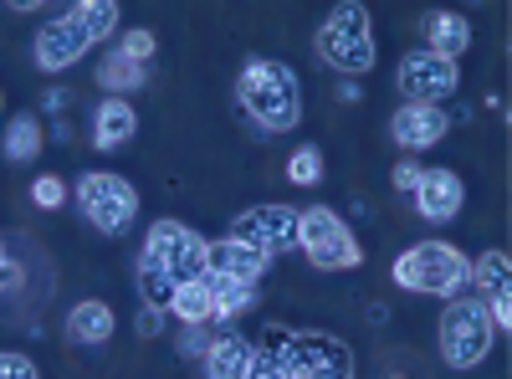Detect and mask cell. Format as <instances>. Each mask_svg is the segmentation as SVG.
<instances>
[{
    "mask_svg": "<svg viewBox=\"0 0 512 379\" xmlns=\"http://www.w3.org/2000/svg\"><path fill=\"white\" fill-rule=\"evenodd\" d=\"M241 379H354V349L338 333L297 328L256 344Z\"/></svg>",
    "mask_w": 512,
    "mask_h": 379,
    "instance_id": "cell-1",
    "label": "cell"
},
{
    "mask_svg": "<svg viewBox=\"0 0 512 379\" xmlns=\"http://www.w3.org/2000/svg\"><path fill=\"white\" fill-rule=\"evenodd\" d=\"M200 272H205V236L190 231L175 216L154 221L144 246H139V292H144V303L169 313V298Z\"/></svg>",
    "mask_w": 512,
    "mask_h": 379,
    "instance_id": "cell-2",
    "label": "cell"
},
{
    "mask_svg": "<svg viewBox=\"0 0 512 379\" xmlns=\"http://www.w3.org/2000/svg\"><path fill=\"white\" fill-rule=\"evenodd\" d=\"M236 103L262 134H292L303 123V82L277 57H256L236 77Z\"/></svg>",
    "mask_w": 512,
    "mask_h": 379,
    "instance_id": "cell-3",
    "label": "cell"
},
{
    "mask_svg": "<svg viewBox=\"0 0 512 379\" xmlns=\"http://www.w3.org/2000/svg\"><path fill=\"white\" fill-rule=\"evenodd\" d=\"M118 6L113 0H77L62 16H52L36 31V67L41 72H67L72 62H82V52H93L98 41H108L118 31Z\"/></svg>",
    "mask_w": 512,
    "mask_h": 379,
    "instance_id": "cell-4",
    "label": "cell"
},
{
    "mask_svg": "<svg viewBox=\"0 0 512 379\" xmlns=\"http://www.w3.org/2000/svg\"><path fill=\"white\" fill-rule=\"evenodd\" d=\"M466 272H472V257H466L461 246H451V241H415V246L400 251L395 267H390L395 287L425 292V298H461Z\"/></svg>",
    "mask_w": 512,
    "mask_h": 379,
    "instance_id": "cell-5",
    "label": "cell"
},
{
    "mask_svg": "<svg viewBox=\"0 0 512 379\" xmlns=\"http://www.w3.org/2000/svg\"><path fill=\"white\" fill-rule=\"evenodd\" d=\"M313 47L323 57V67L344 72V77H364L374 72V16L369 6H359V0H344V6H333L328 21L318 26Z\"/></svg>",
    "mask_w": 512,
    "mask_h": 379,
    "instance_id": "cell-6",
    "label": "cell"
},
{
    "mask_svg": "<svg viewBox=\"0 0 512 379\" xmlns=\"http://www.w3.org/2000/svg\"><path fill=\"white\" fill-rule=\"evenodd\" d=\"M297 246L303 257L318 267V272H354L364 262V246L359 236L349 231V221L328 205H308L297 210Z\"/></svg>",
    "mask_w": 512,
    "mask_h": 379,
    "instance_id": "cell-7",
    "label": "cell"
},
{
    "mask_svg": "<svg viewBox=\"0 0 512 379\" xmlns=\"http://www.w3.org/2000/svg\"><path fill=\"white\" fill-rule=\"evenodd\" d=\"M497 344V328L482 298H451L441 313V359L451 369H477Z\"/></svg>",
    "mask_w": 512,
    "mask_h": 379,
    "instance_id": "cell-8",
    "label": "cell"
},
{
    "mask_svg": "<svg viewBox=\"0 0 512 379\" xmlns=\"http://www.w3.org/2000/svg\"><path fill=\"white\" fill-rule=\"evenodd\" d=\"M77 210H82V221H93L103 236L123 241L139 221V190L113 170H93V175L77 180Z\"/></svg>",
    "mask_w": 512,
    "mask_h": 379,
    "instance_id": "cell-9",
    "label": "cell"
},
{
    "mask_svg": "<svg viewBox=\"0 0 512 379\" xmlns=\"http://www.w3.org/2000/svg\"><path fill=\"white\" fill-rule=\"evenodd\" d=\"M256 308V287H241V282H221V277H190L175 298H169V313L180 323H236L241 313Z\"/></svg>",
    "mask_w": 512,
    "mask_h": 379,
    "instance_id": "cell-10",
    "label": "cell"
},
{
    "mask_svg": "<svg viewBox=\"0 0 512 379\" xmlns=\"http://www.w3.org/2000/svg\"><path fill=\"white\" fill-rule=\"evenodd\" d=\"M395 82H400L405 103L441 108V103H446V98L461 88V67L420 47V52H405V57H400V72H395Z\"/></svg>",
    "mask_w": 512,
    "mask_h": 379,
    "instance_id": "cell-11",
    "label": "cell"
},
{
    "mask_svg": "<svg viewBox=\"0 0 512 379\" xmlns=\"http://www.w3.org/2000/svg\"><path fill=\"white\" fill-rule=\"evenodd\" d=\"M231 241L256 246L262 257H282L297 251V210L292 205H251L231 221Z\"/></svg>",
    "mask_w": 512,
    "mask_h": 379,
    "instance_id": "cell-12",
    "label": "cell"
},
{
    "mask_svg": "<svg viewBox=\"0 0 512 379\" xmlns=\"http://www.w3.org/2000/svg\"><path fill=\"white\" fill-rule=\"evenodd\" d=\"M466 282H477L482 303L492 313V328L507 333L512 328V257H507V251H482V257H472Z\"/></svg>",
    "mask_w": 512,
    "mask_h": 379,
    "instance_id": "cell-13",
    "label": "cell"
},
{
    "mask_svg": "<svg viewBox=\"0 0 512 379\" xmlns=\"http://www.w3.org/2000/svg\"><path fill=\"white\" fill-rule=\"evenodd\" d=\"M267 267H272V257H262V251L246 246V241H231V236H221V241H205V272H210V277H221V282L262 287Z\"/></svg>",
    "mask_w": 512,
    "mask_h": 379,
    "instance_id": "cell-14",
    "label": "cell"
},
{
    "mask_svg": "<svg viewBox=\"0 0 512 379\" xmlns=\"http://www.w3.org/2000/svg\"><path fill=\"white\" fill-rule=\"evenodd\" d=\"M410 200H415V210H420V221L441 226V221H456V210L466 205V185H461L456 170H420Z\"/></svg>",
    "mask_w": 512,
    "mask_h": 379,
    "instance_id": "cell-15",
    "label": "cell"
},
{
    "mask_svg": "<svg viewBox=\"0 0 512 379\" xmlns=\"http://www.w3.org/2000/svg\"><path fill=\"white\" fill-rule=\"evenodd\" d=\"M451 129V118L446 108H425V103H405L395 118H390V139L405 149V154H425V149H436Z\"/></svg>",
    "mask_w": 512,
    "mask_h": 379,
    "instance_id": "cell-16",
    "label": "cell"
},
{
    "mask_svg": "<svg viewBox=\"0 0 512 379\" xmlns=\"http://www.w3.org/2000/svg\"><path fill=\"white\" fill-rule=\"evenodd\" d=\"M420 31H425V52H436L446 62H456L466 47H472V21H466L461 11H425Z\"/></svg>",
    "mask_w": 512,
    "mask_h": 379,
    "instance_id": "cell-17",
    "label": "cell"
},
{
    "mask_svg": "<svg viewBox=\"0 0 512 379\" xmlns=\"http://www.w3.org/2000/svg\"><path fill=\"white\" fill-rule=\"evenodd\" d=\"M251 354H256V339H246V333H236L231 323L216 333V344L205 349V379H241L246 374V364H251Z\"/></svg>",
    "mask_w": 512,
    "mask_h": 379,
    "instance_id": "cell-18",
    "label": "cell"
},
{
    "mask_svg": "<svg viewBox=\"0 0 512 379\" xmlns=\"http://www.w3.org/2000/svg\"><path fill=\"white\" fill-rule=\"evenodd\" d=\"M134 134H139V113L128 108V98H103L98 113H93V144H98L103 154H113V149H123Z\"/></svg>",
    "mask_w": 512,
    "mask_h": 379,
    "instance_id": "cell-19",
    "label": "cell"
},
{
    "mask_svg": "<svg viewBox=\"0 0 512 379\" xmlns=\"http://www.w3.org/2000/svg\"><path fill=\"white\" fill-rule=\"evenodd\" d=\"M113 328H118L113 308L98 303V298H88V303H77V308L67 313V344H77V349H98V344L113 339Z\"/></svg>",
    "mask_w": 512,
    "mask_h": 379,
    "instance_id": "cell-20",
    "label": "cell"
},
{
    "mask_svg": "<svg viewBox=\"0 0 512 379\" xmlns=\"http://www.w3.org/2000/svg\"><path fill=\"white\" fill-rule=\"evenodd\" d=\"M144 82H149V67H144V62H128V57H118V52L98 62V88H103V93H113V98L144 88Z\"/></svg>",
    "mask_w": 512,
    "mask_h": 379,
    "instance_id": "cell-21",
    "label": "cell"
},
{
    "mask_svg": "<svg viewBox=\"0 0 512 379\" xmlns=\"http://www.w3.org/2000/svg\"><path fill=\"white\" fill-rule=\"evenodd\" d=\"M41 144H47V139H41V118H36V113H16L11 129H6V144H0V149H6L11 164H31V159L41 154Z\"/></svg>",
    "mask_w": 512,
    "mask_h": 379,
    "instance_id": "cell-22",
    "label": "cell"
},
{
    "mask_svg": "<svg viewBox=\"0 0 512 379\" xmlns=\"http://www.w3.org/2000/svg\"><path fill=\"white\" fill-rule=\"evenodd\" d=\"M287 180L303 185V190H313V185L323 180V149H318V144H297V149L287 154Z\"/></svg>",
    "mask_w": 512,
    "mask_h": 379,
    "instance_id": "cell-23",
    "label": "cell"
},
{
    "mask_svg": "<svg viewBox=\"0 0 512 379\" xmlns=\"http://www.w3.org/2000/svg\"><path fill=\"white\" fill-rule=\"evenodd\" d=\"M154 47H159V36H154L149 26H134V31H123V41H118V57H128V62H144V67H149Z\"/></svg>",
    "mask_w": 512,
    "mask_h": 379,
    "instance_id": "cell-24",
    "label": "cell"
},
{
    "mask_svg": "<svg viewBox=\"0 0 512 379\" xmlns=\"http://www.w3.org/2000/svg\"><path fill=\"white\" fill-rule=\"evenodd\" d=\"M31 200H36L41 210H62V205H67V185H62L57 175H41V180H31Z\"/></svg>",
    "mask_w": 512,
    "mask_h": 379,
    "instance_id": "cell-25",
    "label": "cell"
},
{
    "mask_svg": "<svg viewBox=\"0 0 512 379\" xmlns=\"http://www.w3.org/2000/svg\"><path fill=\"white\" fill-rule=\"evenodd\" d=\"M0 379H41V374H36V364H31L26 354L0 349Z\"/></svg>",
    "mask_w": 512,
    "mask_h": 379,
    "instance_id": "cell-26",
    "label": "cell"
},
{
    "mask_svg": "<svg viewBox=\"0 0 512 379\" xmlns=\"http://www.w3.org/2000/svg\"><path fill=\"white\" fill-rule=\"evenodd\" d=\"M390 180H395V190H400V195H410V190H415V180H420V164H415V159H400L395 170H390Z\"/></svg>",
    "mask_w": 512,
    "mask_h": 379,
    "instance_id": "cell-27",
    "label": "cell"
},
{
    "mask_svg": "<svg viewBox=\"0 0 512 379\" xmlns=\"http://www.w3.org/2000/svg\"><path fill=\"white\" fill-rule=\"evenodd\" d=\"M134 328H139V339H159V333H164V308H149L144 303V313H139Z\"/></svg>",
    "mask_w": 512,
    "mask_h": 379,
    "instance_id": "cell-28",
    "label": "cell"
},
{
    "mask_svg": "<svg viewBox=\"0 0 512 379\" xmlns=\"http://www.w3.org/2000/svg\"><path fill=\"white\" fill-rule=\"evenodd\" d=\"M16 282H21V267L6 262V246H0V287H16Z\"/></svg>",
    "mask_w": 512,
    "mask_h": 379,
    "instance_id": "cell-29",
    "label": "cell"
},
{
    "mask_svg": "<svg viewBox=\"0 0 512 379\" xmlns=\"http://www.w3.org/2000/svg\"><path fill=\"white\" fill-rule=\"evenodd\" d=\"M338 103H349V108L359 103V82H354V77H344V82H338Z\"/></svg>",
    "mask_w": 512,
    "mask_h": 379,
    "instance_id": "cell-30",
    "label": "cell"
},
{
    "mask_svg": "<svg viewBox=\"0 0 512 379\" xmlns=\"http://www.w3.org/2000/svg\"><path fill=\"white\" fill-rule=\"evenodd\" d=\"M67 103H72V93H67V88H52V93H47V113H62Z\"/></svg>",
    "mask_w": 512,
    "mask_h": 379,
    "instance_id": "cell-31",
    "label": "cell"
},
{
    "mask_svg": "<svg viewBox=\"0 0 512 379\" xmlns=\"http://www.w3.org/2000/svg\"><path fill=\"white\" fill-rule=\"evenodd\" d=\"M67 139H72V123L57 118V123H52V144H67Z\"/></svg>",
    "mask_w": 512,
    "mask_h": 379,
    "instance_id": "cell-32",
    "label": "cell"
},
{
    "mask_svg": "<svg viewBox=\"0 0 512 379\" xmlns=\"http://www.w3.org/2000/svg\"><path fill=\"white\" fill-rule=\"evenodd\" d=\"M0 108H6V93H0Z\"/></svg>",
    "mask_w": 512,
    "mask_h": 379,
    "instance_id": "cell-33",
    "label": "cell"
}]
</instances>
